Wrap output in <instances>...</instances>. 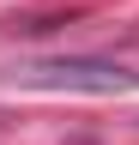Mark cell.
I'll return each instance as SVG.
<instances>
[{"instance_id":"6da1fadb","label":"cell","mask_w":139,"mask_h":145,"mask_svg":"<svg viewBox=\"0 0 139 145\" xmlns=\"http://www.w3.org/2000/svg\"><path fill=\"white\" fill-rule=\"evenodd\" d=\"M12 79L30 91H85V97H127L139 91V72L103 54H55V61H24L12 67Z\"/></svg>"}]
</instances>
